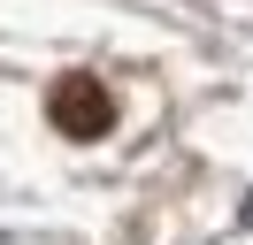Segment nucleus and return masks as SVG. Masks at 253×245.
<instances>
[{
	"instance_id": "f257e3e1",
	"label": "nucleus",
	"mask_w": 253,
	"mask_h": 245,
	"mask_svg": "<svg viewBox=\"0 0 253 245\" xmlns=\"http://www.w3.org/2000/svg\"><path fill=\"white\" fill-rule=\"evenodd\" d=\"M46 115H54V130H69V138H100L115 122V107H108V92H100L92 77H62L54 100H46Z\"/></svg>"
}]
</instances>
